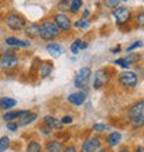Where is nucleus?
<instances>
[{
  "mask_svg": "<svg viewBox=\"0 0 144 152\" xmlns=\"http://www.w3.org/2000/svg\"><path fill=\"white\" fill-rule=\"evenodd\" d=\"M60 33V29L57 28V25L54 22L46 21L39 26V36L43 37L46 40H51Z\"/></svg>",
  "mask_w": 144,
  "mask_h": 152,
  "instance_id": "f257e3e1",
  "label": "nucleus"
},
{
  "mask_svg": "<svg viewBox=\"0 0 144 152\" xmlns=\"http://www.w3.org/2000/svg\"><path fill=\"white\" fill-rule=\"evenodd\" d=\"M6 22L11 29L14 31H21V29L25 26V21L22 17L17 15V14H10V15L6 18Z\"/></svg>",
  "mask_w": 144,
  "mask_h": 152,
  "instance_id": "f03ea898",
  "label": "nucleus"
},
{
  "mask_svg": "<svg viewBox=\"0 0 144 152\" xmlns=\"http://www.w3.org/2000/svg\"><path fill=\"white\" fill-rule=\"evenodd\" d=\"M90 79V69L89 68H82L75 76V86L76 87H83L84 84Z\"/></svg>",
  "mask_w": 144,
  "mask_h": 152,
  "instance_id": "7ed1b4c3",
  "label": "nucleus"
},
{
  "mask_svg": "<svg viewBox=\"0 0 144 152\" xmlns=\"http://www.w3.org/2000/svg\"><path fill=\"white\" fill-rule=\"evenodd\" d=\"M17 62H18L17 57L14 56L11 51H7L1 57V60H0V66L4 69H10V68H12V66H15Z\"/></svg>",
  "mask_w": 144,
  "mask_h": 152,
  "instance_id": "20e7f679",
  "label": "nucleus"
},
{
  "mask_svg": "<svg viewBox=\"0 0 144 152\" xmlns=\"http://www.w3.org/2000/svg\"><path fill=\"white\" fill-rule=\"evenodd\" d=\"M119 82L125 87H134L137 84V76L133 72H123L119 76Z\"/></svg>",
  "mask_w": 144,
  "mask_h": 152,
  "instance_id": "39448f33",
  "label": "nucleus"
},
{
  "mask_svg": "<svg viewBox=\"0 0 144 152\" xmlns=\"http://www.w3.org/2000/svg\"><path fill=\"white\" fill-rule=\"evenodd\" d=\"M54 21H56L54 24L57 25V28L61 29V31H68L71 28V20L64 14H57L54 17Z\"/></svg>",
  "mask_w": 144,
  "mask_h": 152,
  "instance_id": "423d86ee",
  "label": "nucleus"
},
{
  "mask_svg": "<svg viewBox=\"0 0 144 152\" xmlns=\"http://www.w3.org/2000/svg\"><path fill=\"white\" fill-rule=\"evenodd\" d=\"M114 17H115V20L118 24H123V22H126V21L130 18V12H129L128 8L119 7L114 11Z\"/></svg>",
  "mask_w": 144,
  "mask_h": 152,
  "instance_id": "0eeeda50",
  "label": "nucleus"
},
{
  "mask_svg": "<svg viewBox=\"0 0 144 152\" xmlns=\"http://www.w3.org/2000/svg\"><path fill=\"white\" fill-rule=\"evenodd\" d=\"M129 116L130 118H144V101H140L134 104L129 111Z\"/></svg>",
  "mask_w": 144,
  "mask_h": 152,
  "instance_id": "6e6552de",
  "label": "nucleus"
},
{
  "mask_svg": "<svg viewBox=\"0 0 144 152\" xmlns=\"http://www.w3.org/2000/svg\"><path fill=\"white\" fill-rule=\"evenodd\" d=\"M100 147V140L98 138H90V140L84 141L82 145V152H94Z\"/></svg>",
  "mask_w": 144,
  "mask_h": 152,
  "instance_id": "1a4fd4ad",
  "label": "nucleus"
},
{
  "mask_svg": "<svg viewBox=\"0 0 144 152\" xmlns=\"http://www.w3.org/2000/svg\"><path fill=\"white\" fill-rule=\"evenodd\" d=\"M108 82V73L105 71H98V72L94 75V87L100 88L101 86H104Z\"/></svg>",
  "mask_w": 144,
  "mask_h": 152,
  "instance_id": "9d476101",
  "label": "nucleus"
},
{
  "mask_svg": "<svg viewBox=\"0 0 144 152\" xmlns=\"http://www.w3.org/2000/svg\"><path fill=\"white\" fill-rule=\"evenodd\" d=\"M46 50H47L50 54H51L54 58H57V57H60L61 54H62V47L61 46H58V44H47V47H46Z\"/></svg>",
  "mask_w": 144,
  "mask_h": 152,
  "instance_id": "9b49d317",
  "label": "nucleus"
},
{
  "mask_svg": "<svg viewBox=\"0 0 144 152\" xmlns=\"http://www.w3.org/2000/svg\"><path fill=\"white\" fill-rule=\"evenodd\" d=\"M68 101L73 105H80V104H83L84 96L82 94V93H72L71 96L68 97Z\"/></svg>",
  "mask_w": 144,
  "mask_h": 152,
  "instance_id": "f8f14e48",
  "label": "nucleus"
},
{
  "mask_svg": "<svg viewBox=\"0 0 144 152\" xmlns=\"http://www.w3.org/2000/svg\"><path fill=\"white\" fill-rule=\"evenodd\" d=\"M35 119H36V115H35V113L25 111L24 115L20 118V124H21V126H25V124H28V123H31V122H33Z\"/></svg>",
  "mask_w": 144,
  "mask_h": 152,
  "instance_id": "ddd939ff",
  "label": "nucleus"
},
{
  "mask_svg": "<svg viewBox=\"0 0 144 152\" xmlns=\"http://www.w3.org/2000/svg\"><path fill=\"white\" fill-rule=\"evenodd\" d=\"M6 43L8 46H18V47H28L29 43L28 42H22V40L17 39V37H7L6 39Z\"/></svg>",
  "mask_w": 144,
  "mask_h": 152,
  "instance_id": "4468645a",
  "label": "nucleus"
},
{
  "mask_svg": "<svg viewBox=\"0 0 144 152\" xmlns=\"http://www.w3.org/2000/svg\"><path fill=\"white\" fill-rule=\"evenodd\" d=\"M44 122H46V124H48V126L53 129H58V127H61V124H62L61 120L56 119V118H53V116H46V118H44Z\"/></svg>",
  "mask_w": 144,
  "mask_h": 152,
  "instance_id": "2eb2a0df",
  "label": "nucleus"
},
{
  "mask_svg": "<svg viewBox=\"0 0 144 152\" xmlns=\"http://www.w3.org/2000/svg\"><path fill=\"white\" fill-rule=\"evenodd\" d=\"M62 151V144L58 141H50L47 144V152H61Z\"/></svg>",
  "mask_w": 144,
  "mask_h": 152,
  "instance_id": "dca6fc26",
  "label": "nucleus"
},
{
  "mask_svg": "<svg viewBox=\"0 0 144 152\" xmlns=\"http://www.w3.org/2000/svg\"><path fill=\"white\" fill-rule=\"evenodd\" d=\"M25 111H12V112H7L6 115H4V120H7V122H11V120L14 119H20L21 116L24 115Z\"/></svg>",
  "mask_w": 144,
  "mask_h": 152,
  "instance_id": "f3484780",
  "label": "nucleus"
},
{
  "mask_svg": "<svg viewBox=\"0 0 144 152\" xmlns=\"http://www.w3.org/2000/svg\"><path fill=\"white\" fill-rule=\"evenodd\" d=\"M120 138H122L120 133H118V132L112 133V134H109V137H108V144L111 145V147H115L116 144H119Z\"/></svg>",
  "mask_w": 144,
  "mask_h": 152,
  "instance_id": "a211bd4d",
  "label": "nucleus"
},
{
  "mask_svg": "<svg viewBox=\"0 0 144 152\" xmlns=\"http://www.w3.org/2000/svg\"><path fill=\"white\" fill-rule=\"evenodd\" d=\"M86 47H87V44L84 43V42H82V40H75L73 44L71 46V51H72V54H78V50H79V48H86Z\"/></svg>",
  "mask_w": 144,
  "mask_h": 152,
  "instance_id": "6ab92c4d",
  "label": "nucleus"
},
{
  "mask_svg": "<svg viewBox=\"0 0 144 152\" xmlns=\"http://www.w3.org/2000/svg\"><path fill=\"white\" fill-rule=\"evenodd\" d=\"M17 104V101L15 100H12V98H8V97H6V98H3V100L0 101V107L1 108H12L14 105Z\"/></svg>",
  "mask_w": 144,
  "mask_h": 152,
  "instance_id": "aec40b11",
  "label": "nucleus"
},
{
  "mask_svg": "<svg viewBox=\"0 0 144 152\" xmlns=\"http://www.w3.org/2000/svg\"><path fill=\"white\" fill-rule=\"evenodd\" d=\"M8 145H10V140H8L7 137L0 138V152H6V149L8 148Z\"/></svg>",
  "mask_w": 144,
  "mask_h": 152,
  "instance_id": "412c9836",
  "label": "nucleus"
},
{
  "mask_svg": "<svg viewBox=\"0 0 144 152\" xmlns=\"http://www.w3.org/2000/svg\"><path fill=\"white\" fill-rule=\"evenodd\" d=\"M26 33H29L31 36L39 35V26H37V25H29L28 28H26Z\"/></svg>",
  "mask_w": 144,
  "mask_h": 152,
  "instance_id": "4be33fe9",
  "label": "nucleus"
},
{
  "mask_svg": "<svg viewBox=\"0 0 144 152\" xmlns=\"http://www.w3.org/2000/svg\"><path fill=\"white\" fill-rule=\"evenodd\" d=\"M80 6H82V0H72L69 10H71L72 12H76L80 8Z\"/></svg>",
  "mask_w": 144,
  "mask_h": 152,
  "instance_id": "5701e85b",
  "label": "nucleus"
},
{
  "mask_svg": "<svg viewBox=\"0 0 144 152\" xmlns=\"http://www.w3.org/2000/svg\"><path fill=\"white\" fill-rule=\"evenodd\" d=\"M42 151V147L37 142H31L28 145V152H40Z\"/></svg>",
  "mask_w": 144,
  "mask_h": 152,
  "instance_id": "b1692460",
  "label": "nucleus"
},
{
  "mask_svg": "<svg viewBox=\"0 0 144 152\" xmlns=\"http://www.w3.org/2000/svg\"><path fill=\"white\" fill-rule=\"evenodd\" d=\"M51 64H44L43 65V68H42V76L43 77H46V76L50 75V72H51Z\"/></svg>",
  "mask_w": 144,
  "mask_h": 152,
  "instance_id": "393cba45",
  "label": "nucleus"
},
{
  "mask_svg": "<svg viewBox=\"0 0 144 152\" xmlns=\"http://www.w3.org/2000/svg\"><path fill=\"white\" fill-rule=\"evenodd\" d=\"M132 123L134 124V126H143L144 124V118H133L132 119Z\"/></svg>",
  "mask_w": 144,
  "mask_h": 152,
  "instance_id": "a878e982",
  "label": "nucleus"
},
{
  "mask_svg": "<svg viewBox=\"0 0 144 152\" xmlns=\"http://www.w3.org/2000/svg\"><path fill=\"white\" fill-rule=\"evenodd\" d=\"M115 64L120 65V66H122V68H128V66H129L128 61L125 60V58H120V60H116V61H115Z\"/></svg>",
  "mask_w": 144,
  "mask_h": 152,
  "instance_id": "bb28decb",
  "label": "nucleus"
},
{
  "mask_svg": "<svg viewBox=\"0 0 144 152\" xmlns=\"http://www.w3.org/2000/svg\"><path fill=\"white\" fill-rule=\"evenodd\" d=\"M120 0H105V4L108 7H116V4L119 3Z\"/></svg>",
  "mask_w": 144,
  "mask_h": 152,
  "instance_id": "cd10ccee",
  "label": "nucleus"
},
{
  "mask_svg": "<svg viewBox=\"0 0 144 152\" xmlns=\"http://www.w3.org/2000/svg\"><path fill=\"white\" fill-rule=\"evenodd\" d=\"M94 130H97V132H103V130H108V126H105V124H94Z\"/></svg>",
  "mask_w": 144,
  "mask_h": 152,
  "instance_id": "c85d7f7f",
  "label": "nucleus"
},
{
  "mask_svg": "<svg viewBox=\"0 0 144 152\" xmlns=\"http://www.w3.org/2000/svg\"><path fill=\"white\" fill-rule=\"evenodd\" d=\"M140 46H143V43H141V42H136V43H133L132 46H129L128 51H132V50H134V48H137V47H140Z\"/></svg>",
  "mask_w": 144,
  "mask_h": 152,
  "instance_id": "c756f323",
  "label": "nucleus"
},
{
  "mask_svg": "<svg viewBox=\"0 0 144 152\" xmlns=\"http://www.w3.org/2000/svg\"><path fill=\"white\" fill-rule=\"evenodd\" d=\"M87 22H86V21H83V20H80V21H78V22H76L75 24V26H83V28H86V26H87Z\"/></svg>",
  "mask_w": 144,
  "mask_h": 152,
  "instance_id": "7c9ffc66",
  "label": "nucleus"
},
{
  "mask_svg": "<svg viewBox=\"0 0 144 152\" xmlns=\"http://www.w3.org/2000/svg\"><path fill=\"white\" fill-rule=\"evenodd\" d=\"M137 24L139 25H144V14H140L137 17Z\"/></svg>",
  "mask_w": 144,
  "mask_h": 152,
  "instance_id": "2f4dec72",
  "label": "nucleus"
},
{
  "mask_svg": "<svg viewBox=\"0 0 144 152\" xmlns=\"http://www.w3.org/2000/svg\"><path fill=\"white\" fill-rule=\"evenodd\" d=\"M61 122H62V123H71L72 118H71V116H65V118H62V119H61Z\"/></svg>",
  "mask_w": 144,
  "mask_h": 152,
  "instance_id": "473e14b6",
  "label": "nucleus"
},
{
  "mask_svg": "<svg viewBox=\"0 0 144 152\" xmlns=\"http://www.w3.org/2000/svg\"><path fill=\"white\" fill-rule=\"evenodd\" d=\"M7 127L10 129V130H12V132H14V130H15V129H17V124H15V123H11V122H8Z\"/></svg>",
  "mask_w": 144,
  "mask_h": 152,
  "instance_id": "72a5a7b5",
  "label": "nucleus"
},
{
  "mask_svg": "<svg viewBox=\"0 0 144 152\" xmlns=\"http://www.w3.org/2000/svg\"><path fill=\"white\" fill-rule=\"evenodd\" d=\"M64 152H76V149H75V148H73V147H68V148L65 149V151H64Z\"/></svg>",
  "mask_w": 144,
  "mask_h": 152,
  "instance_id": "f704fd0d",
  "label": "nucleus"
},
{
  "mask_svg": "<svg viewBox=\"0 0 144 152\" xmlns=\"http://www.w3.org/2000/svg\"><path fill=\"white\" fill-rule=\"evenodd\" d=\"M60 1H62V3H71L72 0H60Z\"/></svg>",
  "mask_w": 144,
  "mask_h": 152,
  "instance_id": "c9c22d12",
  "label": "nucleus"
},
{
  "mask_svg": "<svg viewBox=\"0 0 144 152\" xmlns=\"http://www.w3.org/2000/svg\"><path fill=\"white\" fill-rule=\"evenodd\" d=\"M137 152H144V148H139L137 149Z\"/></svg>",
  "mask_w": 144,
  "mask_h": 152,
  "instance_id": "e433bc0d",
  "label": "nucleus"
},
{
  "mask_svg": "<svg viewBox=\"0 0 144 152\" xmlns=\"http://www.w3.org/2000/svg\"><path fill=\"white\" fill-rule=\"evenodd\" d=\"M119 152H129V151H126V149H122V151H119Z\"/></svg>",
  "mask_w": 144,
  "mask_h": 152,
  "instance_id": "4c0bfd02",
  "label": "nucleus"
},
{
  "mask_svg": "<svg viewBox=\"0 0 144 152\" xmlns=\"http://www.w3.org/2000/svg\"><path fill=\"white\" fill-rule=\"evenodd\" d=\"M98 152H107V151H104V149H100V151H98Z\"/></svg>",
  "mask_w": 144,
  "mask_h": 152,
  "instance_id": "58836bf2",
  "label": "nucleus"
}]
</instances>
